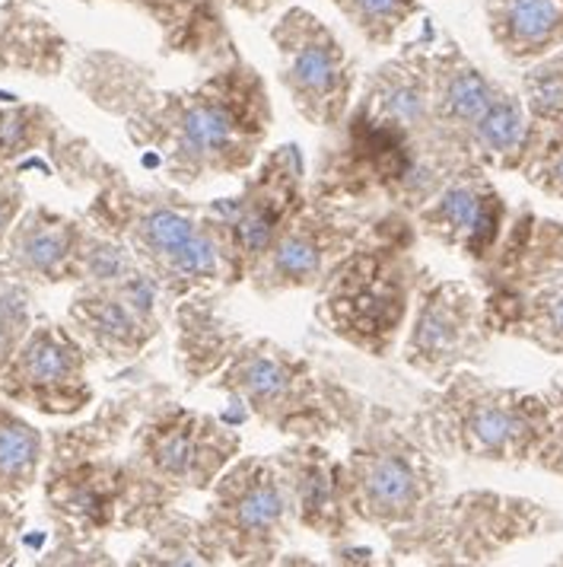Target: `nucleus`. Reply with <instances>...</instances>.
Returning <instances> with one entry per match:
<instances>
[{"label":"nucleus","instance_id":"f257e3e1","mask_svg":"<svg viewBox=\"0 0 563 567\" xmlns=\"http://www.w3.org/2000/svg\"><path fill=\"white\" fill-rule=\"evenodd\" d=\"M83 78L100 103L115 100L108 109L125 112L131 144L156 154L179 185L242 176L271 128L268 86L236 54L191 90L159 93L147 68L112 52L90 54Z\"/></svg>","mask_w":563,"mask_h":567},{"label":"nucleus","instance_id":"f03ea898","mask_svg":"<svg viewBox=\"0 0 563 567\" xmlns=\"http://www.w3.org/2000/svg\"><path fill=\"white\" fill-rule=\"evenodd\" d=\"M417 427L436 456L529 465L551 427V405L544 392L500 386L465 367L424 395Z\"/></svg>","mask_w":563,"mask_h":567},{"label":"nucleus","instance_id":"7ed1b4c3","mask_svg":"<svg viewBox=\"0 0 563 567\" xmlns=\"http://www.w3.org/2000/svg\"><path fill=\"white\" fill-rule=\"evenodd\" d=\"M420 268L410 256V227L405 217L379 220L354 252L341 258L319 284V316L334 336L369 358H385L410 316Z\"/></svg>","mask_w":563,"mask_h":567},{"label":"nucleus","instance_id":"20e7f679","mask_svg":"<svg viewBox=\"0 0 563 567\" xmlns=\"http://www.w3.org/2000/svg\"><path fill=\"white\" fill-rule=\"evenodd\" d=\"M242 437L213 414L159 402L131 440L125 463V526H147L188 491H207L239 456Z\"/></svg>","mask_w":563,"mask_h":567},{"label":"nucleus","instance_id":"39448f33","mask_svg":"<svg viewBox=\"0 0 563 567\" xmlns=\"http://www.w3.org/2000/svg\"><path fill=\"white\" fill-rule=\"evenodd\" d=\"M108 230L122 239L166 297H185L220 284L239 281L223 233L210 207H191L179 198L122 188L100 198Z\"/></svg>","mask_w":563,"mask_h":567},{"label":"nucleus","instance_id":"423d86ee","mask_svg":"<svg viewBox=\"0 0 563 567\" xmlns=\"http://www.w3.org/2000/svg\"><path fill=\"white\" fill-rule=\"evenodd\" d=\"M357 437L344 460L347 497L357 523L373 529L410 526L446 494V468L420 434L417 421L405 424L383 409L357 417Z\"/></svg>","mask_w":563,"mask_h":567},{"label":"nucleus","instance_id":"0eeeda50","mask_svg":"<svg viewBox=\"0 0 563 567\" xmlns=\"http://www.w3.org/2000/svg\"><path fill=\"white\" fill-rule=\"evenodd\" d=\"M213 386L261 424L293 440H325L363 414L344 389L325 383L312 363L271 338H246Z\"/></svg>","mask_w":563,"mask_h":567},{"label":"nucleus","instance_id":"6e6552de","mask_svg":"<svg viewBox=\"0 0 563 567\" xmlns=\"http://www.w3.org/2000/svg\"><path fill=\"white\" fill-rule=\"evenodd\" d=\"M561 526V516L529 497L461 491L456 497H439L410 526L385 536L395 558L424 565H490L512 545L551 536Z\"/></svg>","mask_w":563,"mask_h":567},{"label":"nucleus","instance_id":"1a4fd4ad","mask_svg":"<svg viewBox=\"0 0 563 567\" xmlns=\"http://www.w3.org/2000/svg\"><path fill=\"white\" fill-rule=\"evenodd\" d=\"M205 526L220 558L271 565L296 526L290 485L274 456H236L210 485Z\"/></svg>","mask_w":563,"mask_h":567},{"label":"nucleus","instance_id":"9d476101","mask_svg":"<svg viewBox=\"0 0 563 567\" xmlns=\"http://www.w3.org/2000/svg\"><path fill=\"white\" fill-rule=\"evenodd\" d=\"M376 224L379 220H373L363 207L341 202V195L332 192H319V198H306L286 220L264 256L252 265L246 281L261 297L319 287Z\"/></svg>","mask_w":563,"mask_h":567},{"label":"nucleus","instance_id":"9b49d317","mask_svg":"<svg viewBox=\"0 0 563 567\" xmlns=\"http://www.w3.org/2000/svg\"><path fill=\"white\" fill-rule=\"evenodd\" d=\"M278 80L315 128H337L357 96V61L334 29L306 7H286L271 27Z\"/></svg>","mask_w":563,"mask_h":567},{"label":"nucleus","instance_id":"f8f14e48","mask_svg":"<svg viewBox=\"0 0 563 567\" xmlns=\"http://www.w3.org/2000/svg\"><path fill=\"white\" fill-rule=\"evenodd\" d=\"M306 202V166L296 144H281L258 159V169L242 182V192L210 207L230 249L239 281L252 271L274 236Z\"/></svg>","mask_w":563,"mask_h":567},{"label":"nucleus","instance_id":"ddd939ff","mask_svg":"<svg viewBox=\"0 0 563 567\" xmlns=\"http://www.w3.org/2000/svg\"><path fill=\"white\" fill-rule=\"evenodd\" d=\"M487 338L484 300L468 281L420 284L414 293L402 358L430 383L449 380L456 370L481 361Z\"/></svg>","mask_w":563,"mask_h":567},{"label":"nucleus","instance_id":"4468645a","mask_svg":"<svg viewBox=\"0 0 563 567\" xmlns=\"http://www.w3.org/2000/svg\"><path fill=\"white\" fill-rule=\"evenodd\" d=\"M90 287L74 300V322L105 358L131 361L159 336L163 287L131 258L118 271L103 278H86Z\"/></svg>","mask_w":563,"mask_h":567},{"label":"nucleus","instance_id":"2eb2a0df","mask_svg":"<svg viewBox=\"0 0 563 567\" xmlns=\"http://www.w3.org/2000/svg\"><path fill=\"white\" fill-rule=\"evenodd\" d=\"M357 118L410 141L446 173L461 169L436 144L434 105H430V49L424 45H405L366 78Z\"/></svg>","mask_w":563,"mask_h":567},{"label":"nucleus","instance_id":"dca6fc26","mask_svg":"<svg viewBox=\"0 0 563 567\" xmlns=\"http://www.w3.org/2000/svg\"><path fill=\"white\" fill-rule=\"evenodd\" d=\"M417 230L434 243L481 265L510 220V207L484 166L471 163L452 173L424 205L414 210Z\"/></svg>","mask_w":563,"mask_h":567},{"label":"nucleus","instance_id":"f3484780","mask_svg":"<svg viewBox=\"0 0 563 567\" xmlns=\"http://www.w3.org/2000/svg\"><path fill=\"white\" fill-rule=\"evenodd\" d=\"M484 310L507 307L538 287L563 278V224L522 207L500 233L493 252L478 265Z\"/></svg>","mask_w":563,"mask_h":567},{"label":"nucleus","instance_id":"a211bd4d","mask_svg":"<svg viewBox=\"0 0 563 567\" xmlns=\"http://www.w3.org/2000/svg\"><path fill=\"white\" fill-rule=\"evenodd\" d=\"M500 83L461 52L459 42H442L430 52V105H434V134L439 151L452 163L468 166L475 156L468 151V134L484 115ZM481 166V163H478Z\"/></svg>","mask_w":563,"mask_h":567},{"label":"nucleus","instance_id":"6ab92c4d","mask_svg":"<svg viewBox=\"0 0 563 567\" xmlns=\"http://www.w3.org/2000/svg\"><path fill=\"white\" fill-rule=\"evenodd\" d=\"M283 465L296 526L322 539H347L357 526L347 497L344 460H334L319 440H296V446L278 453Z\"/></svg>","mask_w":563,"mask_h":567},{"label":"nucleus","instance_id":"aec40b11","mask_svg":"<svg viewBox=\"0 0 563 567\" xmlns=\"http://www.w3.org/2000/svg\"><path fill=\"white\" fill-rule=\"evenodd\" d=\"M246 338L232 322L217 287L185 293L176 310V363L188 383L217 377Z\"/></svg>","mask_w":563,"mask_h":567},{"label":"nucleus","instance_id":"412c9836","mask_svg":"<svg viewBox=\"0 0 563 567\" xmlns=\"http://www.w3.org/2000/svg\"><path fill=\"white\" fill-rule=\"evenodd\" d=\"M17 377L39 395L42 409L52 412H77L90 399V386L83 380V351L64 332L49 329L29 338L17 361Z\"/></svg>","mask_w":563,"mask_h":567},{"label":"nucleus","instance_id":"4be33fe9","mask_svg":"<svg viewBox=\"0 0 563 567\" xmlns=\"http://www.w3.org/2000/svg\"><path fill=\"white\" fill-rule=\"evenodd\" d=\"M490 42L512 64L563 49V0H484Z\"/></svg>","mask_w":563,"mask_h":567},{"label":"nucleus","instance_id":"5701e85b","mask_svg":"<svg viewBox=\"0 0 563 567\" xmlns=\"http://www.w3.org/2000/svg\"><path fill=\"white\" fill-rule=\"evenodd\" d=\"M529 141H532V122L522 105V96L500 83L497 96L490 100L484 115L468 134V151L484 169L519 173L522 159L529 154Z\"/></svg>","mask_w":563,"mask_h":567},{"label":"nucleus","instance_id":"b1692460","mask_svg":"<svg viewBox=\"0 0 563 567\" xmlns=\"http://www.w3.org/2000/svg\"><path fill=\"white\" fill-rule=\"evenodd\" d=\"M490 336L522 338L538 351L563 361V278L544 284L507 307L484 310Z\"/></svg>","mask_w":563,"mask_h":567},{"label":"nucleus","instance_id":"393cba45","mask_svg":"<svg viewBox=\"0 0 563 567\" xmlns=\"http://www.w3.org/2000/svg\"><path fill=\"white\" fill-rule=\"evenodd\" d=\"M17 258L27 265L29 271L45 275L58 281L71 265H77L83 271V249H86V236L77 233L74 224L58 220V217H39L17 233Z\"/></svg>","mask_w":563,"mask_h":567},{"label":"nucleus","instance_id":"a878e982","mask_svg":"<svg viewBox=\"0 0 563 567\" xmlns=\"http://www.w3.org/2000/svg\"><path fill=\"white\" fill-rule=\"evenodd\" d=\"M519 96L532 122V137L563 131V49L525 64L519 78Z\"/></svg>","mask_w":563,"mask_h":567},{"label":"nucleus","instance_id":"bb28decb","mask_svg":"<svg viewBox=\"0 0 563 567\" xmlns=\"http://www.w3.org/2000/svg\"><path fill=\"white\" fill-rule=\"evenodd\" d=\"M329 3L376 49L395 45L402 29L420 13V0H329Z\"/></svg>","mask_w":563,"mask_h":567},{"label":"nucleus","instance_id":"cd10ccee","mask_svg":"<svg viewBox=\"0 0 563 567\" xmlns=\"http://www.w3.org/2000/svg\"><path fill=\"white\" fill-rule=\"evenodd\" d=\"M39 463V434L23 424L0 427V478L23 482Z\"/></svg>","mask_w":563,"mask_h":567},{"label":"nucleus","instance_id":"c85d7f7f","mask_svg":"<svg viewBox=\"0 0 563 567\" xmlns=\"http://www.w3.org/2000/svg\"><path fill=\"white\" fill-rule=\"evenodd\" d=\"M544 395H548V405H551V427L544 434V443L538 446L532 465L563 478V386L548 389Z\"/></svg>","mask_w":563,"mask_h":567},{"label":"nucleus","instance_id":"c756f323","mask_svg":"<svg viewBox=\"0 0 563 567\" xmlns=\"http://www.w3.org/2000/svg\"><path fill=\"white\" fill-rule=\"evenodd\" d=\"M27 326V297L20 290L0 293V358L13 348Z\"/></svg>","mask_w":563,"mask_h":567},{"label":"nucleus","instance_id":"7c9ffc66","mask_svg":"<svg viewBox=\"0 0 563 567\" xmlns=\"http://www.w3.org/2000/svg\"><path fill=\"white\" fill-rule=\"evenodd\" d=\"M32 115L29 112H0V154H17L27 144Z\"/></svg>","mask_w":563,"mask_h":567},{"label":"nucleus","instance_id":"2f4dec72","mask_svg":"<svg viewBox=\"0 0 563 567\" xmlns=\"http://www.w3.org/2000/svg\"><path fill=\"white\" fill-rule=\"evenodd\" d=\"M283 3H286V0H223V7L239 10V13H246V17H268V13H274Z\"/></svg>","mask_w":563,"mask_h":567},{"label":"nucleus","instance_id":"473e14b6","mask_svg":"<svg viewBox=\"0 0 563 567\" xmlns=\"http://www.w3.org/2000/svg\"><path fill=\"white\" fill-rule=\"evenodd\" d=\"M115 3H128V7H140L147 17H154L156 23L163 20V13H166V7H169V0H115Z\"/></svg>","mask_w":563,"mask_h":567},{"label":"nucleus","instance_id":"72a5a7b5","mask_svg":"<svg viewBox=\"0 0 563 567\" xmlns=\"http://www.w3.org/2000/svg\"><path fill=\"white\" fill-rule=\"evenodd\" d=\"M10 210H13V205H10L7 198H0V230H3V224L10 220Z\"/></svg>","mask_w":563,"mask_h":567},{"label":"nucleus","instance_id":"f704fd0d","mask_svg":"<svg viewBox=\"0 0 563 567\" xmlns=\"http://www.w3.org/2000/svg\"><path fill=\"white\" fill-rule=\"evenodd\" d=\"M557 565H563V555H561V558H557Z\"/></svg>","mask_w":563,"mask_h":567}]
</instances>
